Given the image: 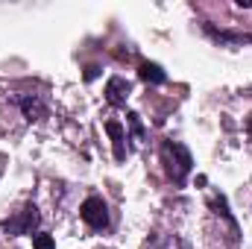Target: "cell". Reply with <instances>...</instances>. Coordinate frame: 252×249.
<instances>
[{"label":"cell","mask_w":252,"mask_h":249,"mask_svg":"<svg viewBox=\"0 0 252 249\" xmlns=\"http://www.w3.org/2000/svg\"><path fill=\"white\" fill-rule=\"evenodd\" d=\"M161 158H164V164H167V176L176 182V185H185V179H188L190 173V164H193V158H190V153L182 147V144H176V141H167L164 147H161Z\"/></svg>","instance_id":"cell-1"},{"label":"cell","mask_w":252,"mask_h":249,"mask_svg":"<svg viewBox=\"0 0 252 249\" xmlns=\"http://www.w3.org/2000/svg\"><path fill=\"white\" fill-rule=\"evenodd\" d=\"M82 220L91 226V229H106L109 226V208L100 196H91L82 202Z\"/></svg>","instance_id":"cell-2"},{"label":"cell","mask_w":252,"mask_h":249,"mask_svg":"<svg viewBox=\"0 0 252 249\" xmlns=\"http://www.w3.org/2000/svg\"><path fill=\"white\" fill-rule=\"evenodd\" d=\"M35 223H38V211H35V205H27L21 217L6 220V232H9V235H27Z\"/></svg>","instance_id":"cell-3"},{"label":"cell","mask_w":252,"mask_h":249,"mask_svg":"<svg viewBox=\"0 0 252 249\" xmlns=\"http://www.w3.org/2000/svg\"><path fill=\"white\" fill-rule=\"evenodd\" d=\"M129 82H126L124 76H112L109 82H106V100L112 103V106H124L126 97H129Z\"/></svg>","instance_id":"cell-4"},{"label":"cell","mask_w":252,"mask_h":249,"mask_svg":"<svg viewBox=\"0 0 252 249\" xmlns=\"http://www.w3.org/2000/svg\"><path fill=\"white\" fill-rule=\"evenodd\" d=\"M18 106H21V112H24V118H27V121H41V118H44V112H47V109H44V103H41L38 97H21V100H18Z\"/></svg>","instance_id":"cell-5"},{"label":"cell","mask_w":252,"mask_h":249,"mask_svg":"<svg viewBox=\"0 0 252 249\" xmlns=\"http://www.w3.org/2000/svg\"><path fill=\"white\" fill-rule=\"evenodd\" d=\"M138 76H141L144 82H153V85H161V82L167 79V73H164V70H161L158 64H153V62H144V64H141Z\"/></svg>","instance_id":"cell-6"},{"label":"cell","mask_w":252,"mask_h":249,"mask_svg":"<svg viewBox=\"0 0 252 249\" xmlns=\"http://www.w3.org/2000/svg\"><path fill=\"white\" fill-rule=\"evenodd\" d=\"M106 129H109V135H112V138H115V158H118V161H124V129H121V124H118V121H109V124H106Z\"/></svg>","instance_id":"cell-7"},{"label":"cell","mask_w":252,"mask_h":249,"mask_svg":"<svg viewBox=\"0 0 252 249\" xmlns=\"http://www.w3.org/2000/svg\"><path fill=\"white\" fill-rule=\"evenodd\" d=\"M35 249H53V238L38 235V238H35Z\"/></svg>","instance_id":"cell-8"},{"label":"cell","mask_w":252,"mask_h":249,"mask_svg":"<svg viewBox=\"0 0 252 249\" xmlns=\"http://www.w3.org/2000/svg\"><path fill=\"white\" fill-rule=\"evenodd\" d=\"M247 129H250V135H252V115H250V121H247Z\"/></svg>","instance_id":"cell-9"}]
</instances>
